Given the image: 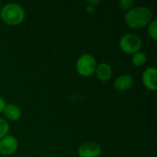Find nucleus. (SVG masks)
<instances>
[{"label": "nucleus", "mask_w": 157, "mask_h": 157, "mask_svg": "<svg viewBox=\"0 0 157 157\" xmlns=\"http://www.w3.org/2000/svg\"><path fill=\"white\" fill-rule=\"evenodd\" d=\"M153 19L152 10L144 6H133L124 15L125 23L132 29H141L148 26Z\"/></svg>", "instance_id": "obj_1"}, {"label": "nucleus", "mask_w": 157, "mask_h": 157, "mask_svg": "<svg viewBox=\"0 0 157 157\" xmlns=\"http://www.w3.org/2000/svg\"><path fill=\"white\" fill-rule=\"evenodd\" d=\"M26 17L24 8L17 3H7L2 6L0 9V18L4 23L9 26L21 24Z\"/></svg>", "instance_id": "obj_2"}, {"label": "nucleus", "mask_w": 157, "mask_h": 157, "mask_svg": "<svg viewBox=\"0 0 157 157\" xmlns=\"http://www.w3.org/2000/svg\"><path fill=\"white\" fill-rule=\"evenodd\" d=\"M76 71L83 77H89L95 75L98 63L96 58L90 53H84L76 61Z\"/></svg>", "instance_id": "obj_3"}, {"label": "nucleus", "mask_w": 157, "mask_h": 157, "mask_svg": "<svg viewBox=\"0 0 157 157\" xmlns=\"http://www.w3.org/2000/svg\"><path fill=\"white\" fill-rule=\"evenodd\" d=\"M119 46L124 53L132 55L141 51L143 47V40L134 33H126L121 38Z\"/></svg>", "instance_id": "obj_4"}, {"label": "nucleus", "mask_w": 157, "mask_h": 157, "mask_svg": "<svg viewBox=\"0 0 157 157\" xmlns=\"http://www.w3.org/2000/svg\"><path fill=\"white\" fill-rule=\"evenodd\" d=\"M18 148V141L13 135H6L0 140V155L4 156L12 155Z\"/></svg>", "instance_id": "obj_5"}, {"label": "nucleus", "mask_w": 157, "mask_h": 157, "mask_svg": "<svg viewBox=\"0 0 157 157\" xmlns=\"http://www.w3.org/2000/svg\"><path fill=\"white\" fill-rule=\"evenodd\" d=\"M101 152V147L98 143L86 142L79 146L77 154L79 157H99Z\"/></svg>", "instance_id": "obj_6"}, {"label": "nucleus", "mask_w": 157, "mask_h": 157, "mask_svg": "<svg viewBox=\"0 0 157 157\" xmlns=\"http://www.w3.org/2000/svg\"><path fill=\"white\" fill-rule=\"evenodd\" d=\"M142 81L145 88L150 91L157 90V69L154 66L146 68L142 75Z\"/></svg>", "instance_id": "obj_7"}, {"label": "nucleus", "mask_w": 157, "mask_h": 157, "mask_svg": "<svg viewBox=\"0 0 157 157\" xmlns=\"http://www.w3.org/2000/svg\"><path fill=\"white\" fill-rule=\"evenodd\" d=\"M112 67L109 63H101L98 64L96 68L95 75H97L98 79L103 83L108 82L111 79L112 77Z\"/></svg>", "instance_id": "obj_8"}, {"label": "nucleus", "mask_w": 157, "mask_h": 157, "mask_svg": "<svg viewBox=\"0 0 157 157\" xmlns=\"http://www.w3.org/2000/svg\"><path fill=\"white\" fill-rule=\"evenodd\" d=\"M133 86V78L130 75H121L114 81V87L118 91H127Z\"/></svg>", "instance_id": "obj_9"}, {"label": "nucleus", "mask_w": 157, "mask_h": 157, "mask_svg": "<svg viewBox=\"0 0 157 157\" xmlns=\"http://www.w3.org/2000/svg\"><path fill=\"white\" fill-rule=\"evenodd\" d=\"M3 114L6 120L11 121H16L20 119L22 113H21L20 108L17 105L13 104V103H8L6 105L3 110Z\"/></svg>", "instance_id": "obj_10"}, {"label": "nucleus", "mask_w": 157, "mask_h": 157, "mask_svg": "<svg viewBox=\"0 0 157 157\" xmlns=\"http://www.w3.org/2000/svg\"><path fill=\"white\" fill-rule=\"evenodd\" d=\"M147 62V56L145 54V52L140 51L134 54H132V63L134 66L136 67H142L144 66Z\"/></svg>", "instance_id": "obj_11"}, {"label": "nucleus", "mask_w": 157, "mask_h": 157, "mask_svg": "<svg viewBox=\"0 0 157 157\" xmlns=\"http://www.w3.org/2000/svg\"><path fill=\"white\" fill-rule=\"evenodd\" d=\"M147 33L149 37L154 40H157V20L156 19H152V21L148 24L147 26Z\"/></svg>", "instance_id": "obj_12"}, {"label": "nucleus", "mask_w": 157, "mask_h": 157, "mask_svg": "<svg viewBox=\"0 0 157 157\" xmlns=\"http://www.w3.org/2000/svg\"><path fill=\"white\" fill-rule=\"evenodd\" d=\"M9 130H10V127H9L8 122L5 119L0 118V140L8 134Z\"/></svg>", "instance_id": "obj_13"}, {"label": "nucleus", "mask_w": 157, "mask_h": 157, "mask_svg": "<svg viewBox=\"0 0 157 157\" xmlns=\"http://www.w3.org/2000/svg\"><path fill=\"white\" fill-rule=\"evenodd\" d=\"M119 5H120V7L123 11L127 12V11H129L130 9H132L133 7L134 1L133 0H121L119 2Z\"/></svg>", "instance_id": "obj_14"}, {"label": "nucleus", "mask_w": 157, "mask_h": 157, "mask_svg": "<svg viewBox=\"0 0 157 157\" xmlns=\"http://www.w3.org/2000/svg\"><path fill=\"white\" fill-rule=\"evenodd\" d=\"M6 105V100H5L2 97H0V113H2V112H3V110H4V109H5Z\"/></svg>", "instance_id": "obj_15"}, {"label": "nucleus", "mask_w": 157, "mask_h": 157, "mask_svg": "<svg viewBox=\"0 0 157 157\" xmlns=\"http://www.w3.org/2000/svg\"><path fill=\"white\" fill-rule=\"evenodd\" d=\"M86 11L88 13V14H92V13H94V11H95V6H90V5H86Z\"/></svg>", "instance_id": "obj_16"}, {"label": "nucleus", "mask_w": 157, "mask_h": 157, "mask_svg": "<svg viewBox=\"0 0 157 157\" xmlns=\"http://www.w3.org/2000/svg\"><path fill=\"white\" fill-rule=\"evenodd\" d=\"M86 3H87L88 5H90V6H95L96 5H98V4L100 3V1H98V0H96V1H87Z\"/></svg>", "instance_id": "obj_17"}, {"label": "nucleus", "mask_w": 157, "mask_h": 157, "mask_svg": "<svg viewBox=\"0 0 157 157\" xmlns=\"http://www.w3.org/2000/svg\"><path fill=\"white\" fill-rule=\"evenodd\" d=\"M1 7H2V3H1V1H0V9H1Z\"/></svg>", "instance_id": "obj_18"}]
</instances>
